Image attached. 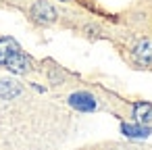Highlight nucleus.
Instances as JSON below:
<instances>
[{"mask_svg": "<svg viewBox=\"0 0 152 150\" xmlns=\"http://www.w3.org/2000/svg\"><path fill=\"white\" fill-rule=\"evenodd\" d=\"M0 65H7L13 71H25L27 59L21 52L19 44L11 38H0Z\"/></svg>", "mask_w": 152, "mask_h": 150, "instance_id": "f257e3e1", "label": "nucleus"}, {"mask_svg": "<svg viewBox=\"0 0 152 150\" xmlns=\"http://www.w3.org/2000/svg\"><path fill=\"white\" fill-rule=\"evenodd\" d=\"M135 59H137L142 65H152V42L142 40V42L135 46Z\"/></svg>", "mask_w": 152, "mask_h": 150, "instance_id": "f03ea898", "label": "nucleus"}, {"mask_svg": "<svg viewBox=\"0 0 152 150\" xmlns=\"http://www.w3.org/2000/svg\"><path fill=\"white\" fill-rule=\"evenodd\" d=\"M34 17L42 23H50V21H54V11L48 2H38L34 7Z\"/></svg>", "mask_w": 152, "mask_h": 150, "instance_id": "7ed1b4c3", "label": "nucleus"}, {"mask_svg": "<svg viewBox=\"0 0 152 150\" xmlns=\"http://www.w3.org/2000/svg\"><path fill=\"white\" fill-rule=\"evenodd\" d=\"M71 104H75L77 108H92V106H94L92 96H88V94H75V96L71 98Z\"/></svg>", "mask_w": 152, "mask_h": 150, "instance_id": "20e7f679", "label": "nucleus"}, {"mask_svg": "<svg viewBox=\"0 0 152 150\" xmlns=\"http://www.w3.org/2000/svg\"><path fill=\"white\" fill-rule=\"evenodd\" d=\"M135 115L140 121H150L152 119V106L150 104H137L135 106Z\"/></svg>", "mask_w": 152, "mask_h": 150, "instance_id": "39448f33", "label": "nucleus"}]
</instances>
